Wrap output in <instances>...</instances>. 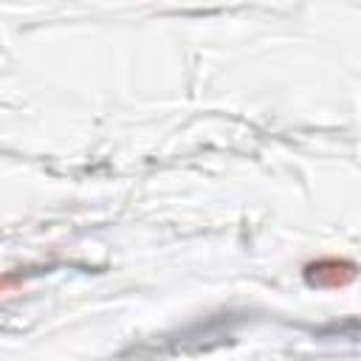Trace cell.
I'll list each match as a JSON object with an SVG mask.
<instances>
[{
	"label": "cell",
	"instance_id": "6da1fadb",
	"mask_svg": "<svg viewBox=\"0 0 361 361\" xmlns=\"http://www.w3.org/2000/svg\"><path fill=\"white\" fill-rule=\"evenodd\" d=\"M353 265L350 262H336V259H324L316 265H307L305 276L310 285H344L353 279Z\"/></svg>",
	"mask_w": 361,
	"mask_h": 361
}]
</instances>
